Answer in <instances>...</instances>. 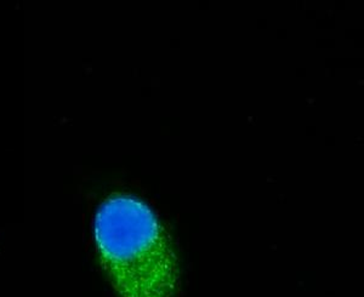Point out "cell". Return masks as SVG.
<instances>
[{
  "instance_id": "6da1fadb",
  "label": "cell",
  "mask_w": 364,
  "mask_h": 297,
  "mask_svg": "<svg viewBox=\"0 0 364 297\" xmlns=\"http://www.w3.org/2000/svg\"><path fill=\"white\" fill-rule=\"evenodd\" d=\"M100 262L119 297H178L181 267L166 226L133 194H109L96 212Z\"/></svg>"
}]
</instances>
